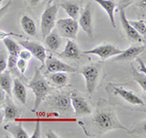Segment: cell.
<instances>
[{
	"instance_id": "cell-1",
	"label": "cell",
	"mask_w": 146,
	"mask_h": 138,
	"mask_svg": "<svg viewBox=\"0 0 146 138\" xmlns=\"http://www.w3.org/2000/svg\"><path fill=\"white\" fill-rule=\"evenodd\" d=\"M93 131L98 134H104L112 129H124L128 131L126 127L121 125L112 108H98L90 121Z\"/></svg>"
},
{
	"instance_id": "cell-2",
	"label": "cell",
	"mask_w": 146,
	"mask_h": 138,
	"mask_svg": "<svg viewBox=\"0 0 146 138\" xmlns=\"http://www.w3.org/2000/svg\"><path fill=\"white\" fill-rule=\"evenodd\" d=\"M28 86L31 88L35 95L34 106L33 109H32V111L35 112L39 108L42 101L47 97V95L49 94V92H51L52 88L49 86L46 79L43 77V75L41 74V72L39 71V69H36L33 78L28 83Z\"/></svg>"
},
{
	"instance_id": "cell-3",
	"label": "cell",
	"mask_w": 146,
	"mask_h": 138,
	"mask_svg": "<svg viewBox=\"0 0 146 138\" xmlns=\"http://www.w3.org/2000/svg\"><path fill=\"white\" fill-rule=\"evenodd\" d=\"M58 11V4L48 5L47 8L44 10L43 14L41 16V33L42 37L45 38L56 25V15Z\"/></svg>"
},
{
	"instance_id": "cell-4",
	"label": "cell",
	"mask_w": 146,
	"mask_h": 138,
	"mask_svg": "<svg viewBox=\"0 0 146 138\" xmlns=\"http://www.w3.org/2000/svg\"><path fill=\"white\" fill-rule=\"evenodd\" d=\"M58 33L62 37L69 39H76L79 29V23L72 18H60L56 20Z\"/></svg>"
},
{
	"instance_id": "cell-5",
	"label": "cell",
	"mask_w": 146,
	"mask_h": 138,
	"mask_svg": "<svg viewBox=\"0 0 146 138\" xmlns=\"http://www.w3.org/2000/svg\"><path fill=\"white\" fill-rule=\"evenodd\" d=\"M100 64L88 65V66H85L84 68H82L81 71H80V73L83 75L85 78L87 92H88L89 94H93L94 92L96 90L98 79H100Z\"/></svg>"
},
{
	"instance_id": "cell-6",
	"label": "cell",
	"mask_w": 146,
	"mask_h": 138,
	"mask_svg": "<svg viewBox=\"0 0 146 138\" xmlns=\"http://www.w3.org/2000/svg\"><path fill=\"white\" fill-rule=\"evenodd\" d=\"M121 49L117 48L116 46L111 45V44H102L98 47L91 49L88 51H84L83 53L84 55H98V57H100L101 60H105L109 57H113L115 55H119L122 53Z\"/></svg>"
},
{
	"instance_id": "cell-7",
	"label": "cell",
	"mask_w": 146,
	"mask_h": 138,
	"mask_svg": "<svg viewBox=\"0 0 146 138\" xmlns=\"http://www.w3.org/2000/svg\"><path fill=\"white\" fill-rule=\"evenodd\" d=\"M49 102H50V106L52 108L60 112V113L71 114L73 112L71 101H70V95L63 94V93L53 95L50 98Z\"/></svg>"
},
{
	"instance_id": "cell-8",
	"label": "cell",
	"mask_w": 146,
	"mask_h": 138,
	"mask_svg": "<svg viewBox=\"0 0 146 138\" xmlns=\"http://www.w3.org/2000/svg\"><path fill=\"white\" fill-rule=\"evenodd\" d=\"M79 24L81 28L86 32L90 38L94 37V24H93V8L91 3H88L82 11L79 18Z\"/></svg>"
},
{
	"instance_id": "cell-9",
	"label": "cell",
	"mask_w": 146,
	"mask_h": 138,
	"mask_svg": "<svg viewBox=\"0 0 146 138\" xmlns=\"http://www.w3.org/2000/svg\"><path fill=\"white\" fill-rule=\"evenodd\" d=\"M19 45H21L25 50L29 51L30 53L34 57H36L38 60H40L43 65L45 64L47 53H46V49L44 48L43 45H41L40 43H37V42H32V41H20Z\"/></svg>"
},
{
	"instance_id": "cell-10",
	"label": "cell",
	"mask_w": 146,
	"mask_h": 138,
	"mask_svg": "<svg viewBox=\"0 0 146 138\" xmlns=\"http://www.w3.org/2000/svg\"><path fill=\"white\" fill-rule=\"evenodd\" d=\"M46 69L49 73H53V72H65V73H74L76 69L74 67L70 66L66 63H64L62 60L58 59L56 57H49L46 58L45 64Z\"/></svg>"
},
{
	"instance_id": "cell-11",
	"label": "cell",
	"mask_w": 146,
	"mask_h": 138,
	"mask_svg": "<svg viewBox=\"0 0 146 138\" xmlns=\"http://www.w3.org/2000/svg\"><path fill=\"white\" fill-rule=\"evenodd\" d=\"M70 101H71V106L76 115H88L91 114L92 108L87 102V100L84 97L80 96L76 92H72L70 95Z\"/></svg>"
},
{
	"instance_id": "cell-12",
	"label": "cell",
	"mask_w": 146,
	"mask_h": 138,
	"mask_svg": "<svg viewBox=\"0 0 146 138\" xmlns=\"http://www.w3.org/2000/svg\"><path fill=\"white\" fill-rule=\"evenodd\" d=\"M119 17H120V20H121V23H122V26H123L125 32H126V35L128 36V38L129 40L138 42V43H145L144 37L141 36V35L131 26V23L129 22V20L126 17L125 10H119Z\"/></svg>"
},
{
	"instance_id": "cell-13",
	"label": "cell",
	"mask_w": 146,
	"mask_h": 138,
	"mask_svg": "<svg viewBox=\"0 0 146 138\" xmlns=\"http://www.w3.org/2000/svg\"><path fill=\"white\" fill-rule=\"evenodd\" d=\"M114 90V93L116 95H118L121 98H123L125 101L129 102V104L133 105H137V106H144L145 103L142 99L137 96L135 92H131L129 90H126V88H120V86H114L113 88Z\"/></svg>"
},
{
	"instance_id": "cell-14",
	"label": "cell",
	"mask_w": 146,
	"mask_h": 138,
	"mask_svg": "<svg viewBox=\"0 0 146 138\" xmlns=\"http://www.w3.org/2000/svg\"><path fill=\"white\" fill-rule=\"evenodd\" d=\"M145 51V46H131L125 51H122L121 53L115 55L113 60L115 61H125V60L133 59L137 57L140 53Z\"/></svg>"
},
{
	"instance_id": "cell-15",
	"label": "cell",
	"mask_w": 146,
	"mask_h": 138,
	"mask_svg": "<svg viewBox=\"0 0 146 138\" xmlns=\"http://www.w3.org/2000/svg\"><path fill=\"white\" fill-rule=\"evenodd\" d=\"M12 92L15 95L16 99L19 100L22 104H25L27 101V92L25 86L22 83L19 78L14 79L12 86Z\"/></svg>"
},
{
	"instance_id": "cell-16",
	"label": "cell",
	"mask_w": 146,
	"mask_h": 138,
	"mask_svg": "<svg viewBox=\"0 0 146 138\" xmlns=\"http://www.w3.org/2000/svg\"><path fill=\"white\" fill-rule=\"evenodd\" d=\"M58 55L62 57L69 58V59H79L81 57V52L74 41L67 40L64 50L58 53Z\"/></svg>"
},
{
	"instance_id": "cell-17",
	"label": "cell",
	"mask_w": 146,
	"mask_h": 138,
	"mask_svg": "<svg viewBox=\"0 0 146 138\" xmlns=\"http://www.w3.org/2000/svg\"><path fill=\"white\" fill-rule=\"evenodd\" d=\"M98 3L104 9V11L107 13L108 17L110 18V22L113 27H116V22H115V17H114V10L116 8V2L114 0H92Z\"/></svg>"
},
{
	"instance_id": "cell-18",
	"label": "cell",
	"mask_w": 146,
	"mask_h": 138,
	"mask_svg": "<svg viewBox=\"0 0 146 138\" xmlns=\"http://www.w3.org/2000/svg\"><path fill=\"white\" fill-rule=\"evenodd\" d=\"M45 43L47 47L53 52H56L62 45V36L58 33V31H51L47 36L45 37Z\"/></svg>"
},
{
	"instance_id": "cell-19",
	"label": "cell",
	"mask_w": 146,
	"mask_h": 138,
	"mask_svg": "<svg viewBox=\"0 0 146 138\" xmlns=\"http://www.w3.org/2000/svg\"><path fill=\"white\" fill-rule=\"evenodd\" d=\"M21 24H22L23 31L27 34L30 35V36H35L36 35V23L33 20V18H31L29 16L23 15L21 18Z\"/></svg>"
},
{
	"instance_id": "cell-20",
	"label": "cell",
	"mask_w": 146,
	"mask_h": 138,
	"mask_svg": "<svg viewBox=\"0 0 146 138\" xmlns=\"http://www.w3.org/2000/svg\"><path fill=\"white\" fill-rule=\"evenodd\" d=\"M4 129L13 135L15 138H28L29 135L25 130L21 123H8L4 127Z\"/></svg>"
},
{
	"instance_id": "cell-21",
	"label": "cell",
	"mask_w": 146,
	"mask_h": 138,
	"mask_svg": "<svg viewBox=\"0 0 146 138\" xmlns=\"http://www.w3.org/2000/svg\"><path fill=\"white\" fill-rule=\"evenodd\" d=\"M60 6L62 7L65 12H66V14L69 16L70 18L76 20V18L79 17L80 6L77 3L70 2V1H64V2H62Z\"/></svg>"
},
{
	"instance_id": "cell-22",
	"label": "cell",
	"mask_w": 146,
	"mask_h": 138,
	"mask_svg": "<svg viewBox=\"0 0 146 138\" xmlns=\"http://www.w3.org/2000/svg\"><path fill=\"white\" fill-rule=\"evenodd\" d=\"M12 79L11 75L9 71H3L0 74V88L5 92L6 94H8L9 96L12 95Z\"/></svg>"
},
{
	"instance_id": "cell-23",
	"label": "cell",
	"mask_w": 146,
	"mask_h": 138,
	"mask_svg": "<svg viewBox=\"0 0 146 138\" xmlns=\"http://www.w3.org/2000/svg\"><path fill=\"white\" fill-rule=\"evenodd\" d=\"M3 116L6 121L16 120L21 116V110L12 103H7L3 110Z\"/></svg>"
},
{
	"instance_id": "cell-24",
	"label": "cell",
	"mask_w": 146,
	"mask_h": 138,
	"mask_svg": "<svg viewBox=\"0 0 146 138\" xmlns=\"http://www.w3.org/2000/svg\"><path fill=\"white\" fill-rule=\"evenodd\" d=\"M50 80L53 82L54 85L58 86H63L67 84L68 76L65 72H53L49 76Z\"/></svg>"
},
{
	"instance_id": "cell-25",
	"label": "cell",
	"mask_w": 146,
	"mask_h": 138,
	"mask_svg": "<svg viewBox=\"0 0 146 138\" xmlns=\"http://www.w3.org/2000/svg\"><path fill=\"white\" fill-rule=\"evenodd\" d=\"M3 44L5 46L6 50L8 51L9 55H15V57H18L19 53L21 51L20 45L18 43H16L15 41L13 40L10 37H7V38L3 39Z\"/></svg>"
},
{
	"instance_id": "cell-26",
	"label": "cell",
	"mask_w": 146,
	"mask_h": 138,
	"mask_svg": "<svg viewBox=\"0 0 146 138\" xmlns=\"http://www.w3.org/2000/svg\"><path fill=\"white\" fill-rule=\"evenodd\" d=\"M133 79L137 82L138 85L140 86V88H142L143 92H146V77L145 74H142L138 70H136L135 67H133Z\"/></svg>"
},
{
	"instance_id": "cell-27",
	"label": "cell",
	"mask_w": 146,
	"mask_h": 138,
	"mask_svg": "<svg viewBox=\"0 0 146 138\" xmlns=\"http://www.w3.org/2000/svg\"><path fill=\"white\" fill-rule=\"evenodd\" d=\"M129 22L131 23V26L135 28L136 31L139 33L141 36L144 37L146 34V23L145 20H129Z\"/></svg>"
},
{
	"instance_id": "cell-28",
	"label": "cell",
	"mask_w": 146,
	"mask_h": 138,
	"mask_svg": "<svg viewBox=\"0 0 146 138\" xmlns=\"http://www.w3.org/2000/svg\"><path fill=\"white\" fill-rule=\"evenodd\" d=\"M7 60H8V57H7L5 49L2 48V46H0V74L6 70Z\"/></svg>"
},
{
	"instance_id": "cell-29",
	"label": "cell",
	"mask_w": 146,
	"mask_h": 138,
	"mask_svg": "<svg viewBox=\"0 0 146 138\" xmlns=\"http://www.w3.org/2000/svg\"><path fill=\"white\" fill-rule=\"evenodd\" d=\"M17 60H18V57L9 55L8 60H7V66H8V68H9V72H12V73H14V74H18Z\"/></svg>"
},
{
	"instance_id": "cell-30",
	"label": "cell",
	"mask_w": 146,
	"mask_h": 138,
	"mask_svg": "<svg viewBox=\"0 0 146 138\" xmlns=\"http://www.w3.org/2000/svg\"><path fill=\"white\" fill-rule=\"evenodd\" d=\"M27 67V61L22 58H19L17 60V68L19 69V71L21 72V74H25V70Z\"/></svg>"
},
{
	"instance_id": "cell-31",
	"label": "cell",
	"mask_w": 146,
	"mask_h": 138,
	"mask_svg": "<svg viewBox=\"0 0 146 138\" xmlns=\"http://www.w3.org/2000/svg\"><path fill=\"white\" fill-rule=\"evenodd\" d=\"M136 0H120L118 3V10H125V8L131 5Z\"/></svg>"
},
{
	"instance_id": "cell-32",
	"label": "cell",
	"mask_w": 146,
	"mask_h": 138,
	"mask_svg": "<svg viewBox=\"0 0 146 138\" xmlns=\"http://www.w3.org/2000/svg\"><path fill=\"white\" fill-rule=\"evenodd\" d=\"M18 57L20 58H22V59H25V60H29L30 58H31L32 55L30 53L29 51L27 50H23V51H20V53H19Z\"/></svg>"
},
{
	"instance_id": "cell-33",
	"label": "cell",
	"mask_w": 146,
	"mask_h": 138,
	"mask_svg": "<svg viewBox=\"0 0 146 138\" xmlns=\"http://www.w3.org/2000/svg\"><path fill=\"white\" fill-rule=\"evenodd\" d=\"M10 36H16V37H23V35L14 33V32H7V31H0V40H3V39L7 38V37Z\"/></svg>"
},
{
	"instance_id": "cell-34",
	"label": "cell",
	"mask_w": 146,
	"mask_h": 138,
	"mask_svg": "<svg viewBox=\"0 0 146 138\" xmlns=\"http://www.w3.org/2000/svg\"><path fill=\"white\" fill-rule=\"evenodd\" d=\"M40 137H41V125H40V121H37L31 138H40Z\"/></svg>"
},
{
	"instance_id": "cell-35",
	"label": "cell",
	"mask_w": 146,
	"mask_h": 138,
	"mask_svg": "<svg viewBox=\"0 0 146 138\" xmlns=\"http://www.w3.org/2000/svg\"><path fill=\"white\" fill-rule=\"evenodd\" d=\"M11 4H12V2H11V0H10V1H9L5 6L2 7V8H0V18L3 17V16L5 15L7 12H8L9 8H10V6H11Z\"/></svg>"
},
{
	"instance_id": "cell-36",
	"label": "cell",
	"mask_w": 146,
	"mask_h": 138,
	"mask_svg": "<svg viewBox=\"0 0 146 138\" xmlns=\"http://www.w3.org/2000/svg\"><path fill=\"white\" fill-rule=\"evenodd\" d=\"M135 58H136V60H137V61L139 62V64H140V70H139V71H142V73L145 74L146 73V69H145V65L143 64L142 60H141L140 58H138V57H135Z\"/></svg>"
},
{
	"instance_id": "cell-37",
	"label": "cell",
	"mask_w": 146,
	"mask_h": 138,
	"mask_svg": "<svg viewBox=\"0 0 146 138\" xmlns=\"http://www.w3.org/2000/svg\"><path fill=\"white\" fill-rule=\"evenodd\" d=\"M5 100V92L0 88V104H2Z\"/></svg>"
},
{
	"instance_id": "cell-38",
	"label": "cell",
	"mask_w": 146,
	"mask_h": 138,
	"mask_svg": "<svg viewBox=\"0 0 146 138\" xmlns=\"http://www.w3.org/2000/svg\"><path fill=\"white\" fill-rule=\"evenodd\" d=\"M46 137H48V138H56V137H58V135L55 134L52 130H48L46 133Z\"/></svg>"
},
{
	"instance_id": "cell-39",
	"label": "cell",
	"mask_w": 146,
	"mask_h": 138,
	"mask_svg": "<svg viewBox=\"0 0 146 138\" xmlns=\"http://www.w3.org/2000/svg\"><path fill=\"white\" fill-rule=\"evenodd\" d=\"M28 1H29V4L31 6H36L37 4H39V2L41 0H28Z\"/></svg>"
},
{
	"instance_id": "cell-40",
	"label": "cell",
	"mask_w": 146,
	"mask_h": 138,
	"mask_svg": "<svg viewBox=\"0 0 146 138\" xmlns=\"http://www.w3.org/2000/svg\"><path fill=\"white\" fill-rule=\"evenodd\" d=\"M3 118H4V116H3V110H2L1 108V104H0V123L3 121Z\"/></svg>"
},
{
	"instance_id": "cell-41",
	"label": "cell",
	"mask_w": 146,
	"mask_h": 138,
	"mask_svg": "<svg viewBox=\"0 0 146 138\" xmlns=\"http://www.w3.org/2000/svg\"><path fill=\"white\" fill-rule=\"evenodd\" d=\"M54 1V0H46V4H47V5H51V4H52V2H53Z\"/></svg>"
},
{
	"instance_id": "cell-42",
	"label": "cell",
	"mask_w": 146,
	"mask_h": 138,
	"mask_svg": "<svg viewBox=\"0 0 146 138\" xmlns=\"http://www.w3.org/2000/svg\"><path fill=\"white\" fill-rule=\"evenodd\" d=\"M2 1H3V0H0V7H1V3H2Z\"/></svg>"
}]
</instances>
